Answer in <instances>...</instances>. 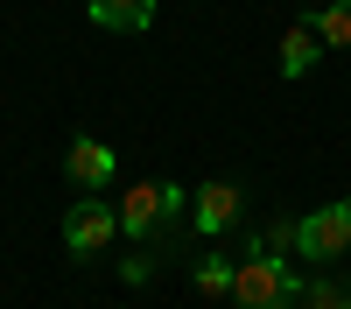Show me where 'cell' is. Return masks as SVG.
Segmentation results:
<instances>
[{
    "mask_svg": "<svg viewBox=\"0 0 351 309\" xmlns=\"http://www.w3.org/2000/svg\"><path fill=\"white\" fill-rule=\"evenodd\" d=\"M197 295H211V302H225L232 295V260H225V253H197Z\"/></svg>",
    "mask_w": 351,
    "mask_h": 309,
    "instance_id": "obj_10",
    "label": "cell"
},
{
    "mask_svg": "<svg viewBox=\"0 0 351 309\" xmlns=\"http://www.w3.org/2000/svg\"><path fill=\"white\" fill-rule=\"evenodd\" d=\"M84 14L112 36H148L155 28V0H84Z\"/></svg>",
    "mask_w": 351,
    "mask_h": 309,
    "instance_id": "obj_7",
    "label": "cell"
},
{
    "mask_svg": "<svg viewBox=\"0 0 351 309\" xmlns=\"http://www.w3.org/2000/svg\"><path fill=\"white\" fill-rule=\"evenodd\" d=\"M295 253H302V260H316V267L344 260V253H351V197H337V204L295 218Z\"/></svg>",
    "mask_w": 351,
    "mask_h": 309,
    "instance_id": "obj_3",
    "label": "cell"
},
{
    "mask_svg": "<svg viewBox=\"0 0 351 309\" xmlns=\"http://www.w3.org/2000/svg\"><path fill=\"white\" fill-rule=\"evenodd\" d=\"M316 36H324V49H351V0H330V8H316V14H302Z\"/></svg>",
    "mask_w": 351,
    "mask_h": 309,
    "instance_id": "obj_9",
    "label": "cell"
},
{
    "mask_svg": "<svg viewBox=\"0 0 351 309\" xmlns=\"http://www.w3.org/2000/svg\"><path fill=\"white\" fill-rule=\"evenodd\" d=\"M309 288V274L288 260V253H267V246H253L239 267H232V309H295Z\"/></svg>",
    "mask_w": 351,
    "mask_h": 309,
    "instance_id": "obj_1",
    "label": "cell"
},
{
    "mask_svg": "<svg viewBox=\"0 0 351 309\" xmlns=\"http://www.w3.org/2000/svg\"><path fill=\"white\" fill-rule=\"evenodd\" d=\"M239 211H246V190L232 183V176H211V183L190 197V225H197V239L232 232V225H239Z\"/></svg>",
    "mask_w": 351,
    "mask_h": 309,
    "instance_id": "obj_6",
    "label": "cell"
},
{
    "mask_svg": "<svg viewBox=\"0 0 351 309\" xmlns=\"http://www.w3.org/2000/svg\"><path fill=\"white\" fill-rule=\"evenodd\" d=\"M316 56H324V36H316L309 21H295V28L281 36L274 64H281V77H309V71H316Z\"/></svg>",
    "mask_w": 351,
    "mask_h": 309,
    "instance_id": "obj_8",
    "label": "cell"
},
{
    "mask_svg": "<svg viewBox=\"0 0 351 309\" xmlns=\"http://www.w3.org/2000/svg\"><path fill=\"white\" fill-rule=\"evenodd\" d=\"M148 274H155V260H148V253H134V260L120 267V281H127V288H141V281H148Z\"/></svg>",
    "mask_w": 351,
    "mask_h": 309,
    "instance_id": "obj_12",
    "label": "cell"
},
{
    "mask_svg": "<svg viewBox=\"0 0 351 309\" xmlns=\"http://www.w3.org/2000/svg\"><path fill=\"white\" fill-rule=\"evenodd\" d=\"M162 218H183V183L148 176V183H134V190L120 197V232H127V239H155Z\"/></svg>",
    "mask_w": 351,
    "mask_h": 309,
    "instance_id": "obj_4",
    "label": "cell"
},
{
    "mask_svg": "<svg viewBox=\"0 0 351 309\" xmlns=\"http://www.w3.org/2000/svg\"><path fill=\"white\" fill-rule=\"evenodd\" d=\"M64 176H71L84 197H106L112 176H120V155H112L99 134H71V148H64Z\"/></svg>",
    "mask_w": 351,
    "mask_h": 309,
    "instance_id": "obj_5",
    "label": "cell"
},
{
    "mask_svg": "<svg viewBox=\"0 0 351 309\" xmlns=\"http://www.w3.org/2000/svg\"><path fill=\"white\" fill-rule=\"evenodd\" d=\"M295 309H351V288H337V281H324V274H309V288H302Z\"/></svg>",
    "mask_w": 351,
    "mask_h": 309,
    "instance_id": "obj_11",
    "label": "cell"
},
{
    "mask_svg": "<svg viewBox=\"0 0 351 309\" xmlns=\"http://www.w3.org/2000/svg\"><path fill=\"white\" fill-rule=\"evenodd\" d=\"M112 239H120V204H112V197H77V204L64 211V253L77 267L99 260Z\"/></svg>",
    "mask_w": 351,
    "mask_h": 309,
    "instance_id": "obj_2",
    "label": "cell"
}]
</instances>
